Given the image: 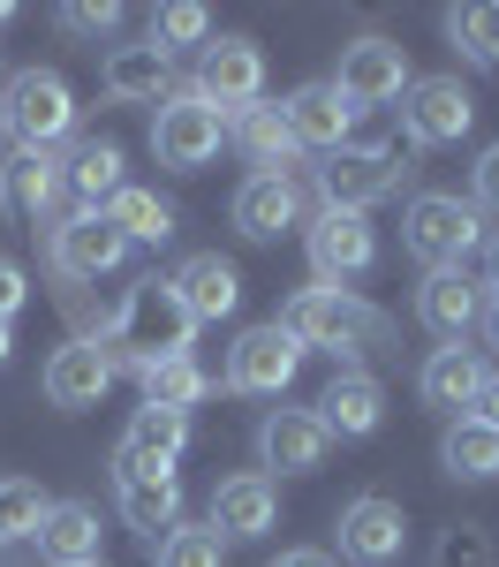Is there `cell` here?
Returning a JSON list of instances; mask_svg holds the SVG:
<instances>
[{
	"label": "cell",
	"mask_w": 499,
	"mask_h": 567,
	"mask_svg": "<svg viewBox=\"0 0 499 567\" xmlns=\"http://www.w3.org/2000/svg\"><path fill=\"white\" fill-rule=\"evenodd\" d=\"M189 333H197V318L181 310V296H175V280H136L129 296H122V310H114V326L98 333V349L114 355V371L122 363H159V355H189Z\"/></svg>",
	"instance_id": "6da1fadb"
},
{
	"label": "cell",
	"mask_w": 499,
	"mask_h": 567,
	"mask_svg": "<svg viewBox=\"0 0 499 567\" xmlns=\"http://www.w3.org/2000/svg\"><path fill=\"white\" fill-rule=\"evenodd\" d=\"M402 250L424 265V272H461V265L485 250V213H477L469 197L432 189V197H416L402 213Z\"/></svg>",
	"instance_id": "7a4b0ae2"
},
{
	"label": "cell",
	"mask_w": 499,
	"mask_h": 567,
	"mask_svg": "<svg viewBox=\"0 0 499 567\" xmlns=\"http://www.w3.org/2000/svg\"><path fill=\"white\" fill-rule=\"evenodd\" d=\"M295 349H363V341H378V310H363L349 288H295L280 318H272Z\"/></svg>",
	"instance_id": "3957f363"
},
{
	"label": "cell",
	"mask_w": 499,
	"mask_h": 567,
	"mask_svg": "<svg viewBox=\"0 0 499 567\" xmlns=\"http://www.w3.org/2000/svg\"><path fill=\"white\" fill-rule=\"evenodd\" d=\"M0 122L15 136V152H53L69 136V122H76V91L61 84L53 69H23L0 91Z\"/></svg>",
	"instance_id": "277c9868"
},
{
	"label": "cell",
	"mask_w": 499,
	"mask_h": 567,
	"mask_svg": "<svg viewBox=\"0 0 499 567\" xmlns=\"http://www.w3.org/2000/svg\"><path fill=\"white\" fill-rule=\"evenodd\" d=\"M220 144H227L220 106H205L197 84H167V106H159V122H152V152H159V167L197 175V167L220 159Z\"/></svg>",
	"instance_id": "5b68a950"
},
{
	"label": "cell",
	"mask_w": 499,
	"mask_h": 567,
	"mask_svg": "<svg viewBox=\"0 0 499 567\" xmlns=\"http://www.w3.org/2000/svg\"><path fill=\"white\" fill-rule=\"evenodd\" d=\"M402 144H341L318 167V189H325V213H371L378 197L402 189Z\"/></svg>",
	"instance_id": "8992f818"
},
{
	"label": "cell",
	"mask_w": 499,
	"mask_h": 567,
	"mask_svg": "<svg viewBox=\"0 0 499 567\" xmlns=\"http://www.w3.org/2000/svg\"><path fill=\"white\" fill-rule=\"evenodd\" d=\"M477 122V99L461 76H408L402 91V130L408 144H461Z\"/></svg>",
	"instance_id": "52a82bcc"
},
{
	"label": "cell",
	"mask_w": 499,
	"mask_h": 567,
	"mask_svg": "<svg viewBox=\"0 0 499 567\" xmlns=\"http://www.w3.org/2000/svg\"><path fill=\"white\" fill-rule=\"evenodd\" d=\"M333 537H341V560L386 567V560H402V545H408V515H402V499L363 492V499H349V507H341Z\"/></svg>",
	"instance_id": "ba28073f"
},
{
	"label": "cell",
	"mask_w": 499,
	"mask_h": 567,
	"mask_svg": "<svg viewBox=\"0 0 499 567\" xmlns=\"http://www.w3.org/2000/svg\"><path fill=\"white\" fill-rule=\"evenodd\" d=\"M303 243H311L318 288H341V280L371 272V258H378V235H371V219H363V213H318L311 227H303Z\"/></svg>",
	"instance_id": "9c48e42d"
},
{
	"label": "cell",
	"mask_w": 499,
	"mask_h": 567,
	"mask_svg": "<svg viewBox=\"0 0 499 567\" xmlns=\"http://www.w3.org/2000/svg\"><path fill=\"white\" fill-rule=\"evenodd\" d=\"M333 91H341L349 106H386V99H402L408 91V45H394V39L341 45V76H333Z\"/></svg>",
	"instance_id": "30bf717a"
},
{
	"label": "cell",
	"mask_w": 499,
	"mask_h": 567,
	"mask_svg": "<svg viewBox=\"0 0 499 567\" xmlns=\"http://www.w3.org/2000/svg\"><path fill=\"white\" fill-rule=\"evenodd\" d=\"M266 91V53L250 39H205V61H197V99L205 106H258Z\"/></svg>",
	"instance_id": "8fae6325"
},
{
	"label": "cell",
	"mask_w": 499,
	"mask_h": 567,
	"mask_svg": "<svg viewBox=\"0 0 499 567\" xmlns=\"http://www.w3.org/2000/svg\"><path fill=\"white\" fill-rule=\"evenodd\" d=\"M303 371V349L280 333V326H250L235 349H227V386L235 393H288Z\"/></svg>",
	"instance_id": "7c38bea8"
},
{
	"label": "cell",
	"mask_w": 499,
	"mask_h": 567,
	"mask_svg": "<svg viewBox=\"0 0 499 567\" xmlns=\"http://www.w3.org/2000/svg\"><path fill=\"white\" fill-rule=\"evenodd\" d=\"M114 484H122V515H129V529L167 537V529L181 523V484H175V470H152V462L114 454Z\"/></svg>",
	"instance_id": "4fadbf2b"
},
{
	"label": "cell",
	"mask_w": 499,
	"mask_h": 567,
	"mask_svg": "<svg viewBox=\"0 0 499 567\" xmlns=\"http://www.w3.org/2000/svg\"><path fill=\"white\" fill-rule=\"evenodd\" d=\"M122 258H129V243H122V227L106 213H76V219L53 227V265L69 280H98V272H114Z\"/></svg>",
	"instance_id": "5bb4252c"
},
{
	"label": "cell",
	"mask_w": 499,
	"mask_h": 567,
	"mask_svg": "<svg viewBox=\"0 0 499 567\" xmlns=\"http://www.w3.org/2000/svg\"><path fill=\"white\" fill-rule=\"evenodd\" d=\"M258 454L280 477H311L318 462L333 454V439H325V424H318L311 409H272L266 424H258Z\"/></svg>",
	"instance_id": "9a60e30c"
},
{
	"label": "cell",
	"mask_w": 499,
	"mask_h": 567,
	"mask_svg": "<svg viewBox=\"0 0 499 567\" xmlns=\"http://www.w3.org/2000/svg\"><path fill=\"white\" fill-rule=\"evenodd\" d=\"M280 114H288V136H295L303 152H325V159L356 136V106H349L333 84H303L288 106H280Z\"/></svg>",
	"instance_id": "2e32d148"
},
{
	"label": "cell",
	"mask_w": 499,
	"mask_h": 567,
	"mask_svg": "<svg viewBox=\"0 0 499 567\" xmlns=\"http://www.w3.org/2000/svg\"><path fill=\"white\" fill-rule=\"evenodd\" d=\"M61 159L53 152H8V167H0V213L23 219V227H39L53 205H61Z\"/></svg>",
	"instance_id": "e0dca14e"
},
{
	"label": "cell",
	"mask_w": 499,
	"mask_h": 567,
	"mask_svg": "<svg viewBox=\"0 0 499 567\" xmlns=\"http://www.w3.org/2000/svg\"><path fill=\"white\" fill-rule=\"evenodd\" d=\"M311 416L325 424V439H371V432H378V416H386V393H378L371 371H333Z\"/></svg>",
	"instance_id": "ac0fdd59"
},
{
	"label": "cell",
	"mask_w": 499,
	"mask_h": 567,
	"mask_svg": "<svg viewBox=\"0 0 499 567\" xmlns=\"http://www.w3.org/2000/svg\"><path fill=\"white\" fill-rule=\"evenodd\" d=\"M212 529L220 537H266L280 529V484L266 470H242V477H227L212 492Z\"/></svg>",
	"instance_id": "d6986e66"
},
{
	"label": "cell",
	"mask_w": 499,
	"mask_h": 567,
	"mask_svg": "<svg viewBox=\"0 0 499 567\" xmlns=\"http://www.w3.org/2000/svg\"><path fill=\"white\" fill-rule=\"evenodd\" d=\"M295 219H303V189H295V175H250L242 189H235V227H242L250 243H280Z\"/></svg>",
	"instance_id": "ffe728a7"
},
{
	"label": "cell",
	"mask_w": 499,
	"mask_h": 567,
	"mask_svg": "<svg viewBox=\"0 0 499 567\" xmlns=\"http://www.w3.org/2000/svg\"><path fill=\"white\" fill-rule=\"evenodd\" d=\"M106 386H114V355L98 349V341H69L45 363V401L53 409H98Z\"/></svg>",
	"instance_id": "44dd1931"
},
{
	"label": "cell",
	"mask_w": 499,
	"mask_h": 567,
	"mask_svg": "<svg viewBox=\"0 0 499 567\" xmlns=\"http://www.w3.org/2000/svg\"><path fill=\"white\" fill-rule=\"evenodd\" d=\"M485 379H492V371H485V355L454 341V349H432V355H424L416 393H424L432 409H447V416H469V409H477V393H485Z\"/></svg>",
	"instance_id": "7402d4cb"
},
{
	"label": "cell",
	"mask_w": 499,
	"mask_h": 567,
	"mask_svg": "<svg viewBox=\"0 0 499 567\" xmlns=\"http://www.w3.org/2000/svg\"><path fill=\"white\" fill-rule=\"evenodd\" d=\"M416 318L454 349V341H469V326L485 318V288H477L469 272H424V288H416Z\"/></svg>",
	"instance_id": "603a6c76"
},
{
	"label": "cell",
	"mask_w": 499,
	"mask_h": 567,
	"mask_svg": "<svg viewBox=\"0 0 499 567\" xmlns=\"http://www.w3.org/2000/svg\"><path fill=\"white\" fill-rule=\"evenodd\" d=\"M31 537H39L45 567H98V507H84V499H53Z\"/></svg>",
	"instance_id": "cb8c5ba5"
},
{
	"label": "cell",
	"mask_w": 499,
	"mask_h": 567,
	"mask_svg": "<svg viewBox=\"0 0 499 567\" xmlns=\"http://www.w3.org/2000/svg\"><path fill=\"white\" fill-rule=\"evenodd\" d=\"M227 144H235L258 175H288V167H295V152H303V144L288 136V114L266 106V99H258V106H242V114L227 122Z\"/></svg>",
	"instance_id": "d4e9b609"
},
{
	"label": "cell",
	"mask_w": 499,
	"mask_h": 567,
	"mask_svg": "<svg viewBox=\"0 0 499 567\" xmlns=\"http://www.w3.org/2000/svg\"><path fill=\"white\" fill-rule=\"evenodd\" d=\"M175 296H181V310L205 326V318H227V310L242 303V272H235L220 250H197V258H181Z\"/></svg>",
	"instance_id": "484cf974"
},
{
	"label": "cell",
	"mask_w": 499,
	"mask_h": 567,
	"mask_svg": "<svg viewBox=\"0 0 499 567\" xmlns=\"http://www.w3.org/2000/svg\"><path fill=\"white\" fill-rule=\"evenodd\" d=\"M98 84L114 106H152V99H167V53L144 39V45H114L106 53V69H98Z\"/></svg>",
	"instance_id": "4316f807"
},
{
	"label": "cell",
	"mask_w": 499,
	"mask_h": 567,
	"mask_svg": "<svg viewBox=\"0 0 499 567\" xmlns=\"http://www.w3.org/2000/svg\"><path fill=\"white\" fill-rule=\"evenodd\" d=\"M439 470L461 484H492L499 477V432L485 416H454L447 432H439Z\"/></svg>",
	"instance_id": "83f0119b"
},
{
	"label": "cell",
	"mask_w": 499,
	"mask_h": 567,
	"mask_svg": "<svg viewBox=\"0 0 499 567\" xmlns=\"http://www.w3.org/2000/svg\"><path fill=\"white\" fill-rule=\"evenodd\" d=\"M181 446H189V416L181 409H136L129 439H122V454L129 462H152V470H175Z\"/></svg>",
	"instance_id": "f1b7e54d"
},
{
	"label": "cell",
	"mask_w": 499,
	"mask_h": 567,
	"mask_svg": "<svg viewBox=\"0 0 499 567\" xmlns=\"http://www.w3.org/2000/svg\"><path fill=\"white\" fill-rule=\"evenodd\" d=\"M136 386H144V409H181V416H189V409L212 393V379H205L189 355H159V363L136 371Z\"/></svg>",
	"instance_id": "f546056e"
},
{
	"label": "cell",
	"mask_w": 499,
	"mask_h": 567,
	"mask_svg": "<svg viewBox=\"0 0 499 567\" xmlns=\"http://www.w3.org/2000/svg\"><path fill=\"white\" fill-rule=\"evenodd\" d=\"M61 175H69V189H76V197H84V213H98V197L114 205V197H122V144L91 136L84 152H76V159L61 167Z\"/></svg>",
	"instance_id": "4dcf8cb0"
},
{
	"label": "cell",
	"mask_w": 499,
	"mask_h": 567,
	"mask_svg": "<svg viewBox=\"0 0 499 567\" xmlns=\"http://www.w3.org/2000/svg\"><path fill=\"white\" fill-rule=\"evenodd\" d=\"M106 219L122 227V243H167V235H175V205L152 197V189H129V182H122V197L106 205Z\"/></svg>",
	"instance_id": "1f68e13d"
},
{
	"label": "cell",
	"mask_w": 499,
	"mask_h": 567,
	"mask_svg": "<svg viewBox=\"0 0 499 567\" xmlns=\"http://www.w3.org/2000/svg\"><path fill=\"white\" fill-rule=\"evenodd\" d=\"M152 567H227V537L212 523H175L152 545Z\"/></svg>",
	"instance_id": "d6a6232c"
},
{
	"label": "cell",
	"mask_w": 499,
	"mask_h": 567,
	"mask_svg": "<svg viewBox=\"0 0 499 567\" xmlns=\"http://www.w3.org/2000/svg\"><path fill=\"white\" fill-rule=\"evenodd\" d=\"M53 507L31 477H0V545H15V537H31L39 529V515Z\"/></svg>",
	"instance_id": "836d02e7"
},
{
	"label": "cell",
	"mask_w": 499,
	"mask_h": 567,
	"mask_svg": "<svg viewBox=\"0 0 499 567\" xmlns=\"http://www.w3.org/2000/svg\"><path fill=\"white\" fill-rule=\"evenodd\" d=\"M205 39H212V16H205L197 0H167V8L152 16V45H159L167 61H175V45H205Z\"/></svg>",
	"instance_id": "e575fe53"
},
{
	"label": "cell",
	"mask_w": 499,
	"mask_h": 567,
	"mask_svg": "<svg viewBox=\"0 0 499 567\" xmlns=\"http://www.w3.org/2000/svg\"><path fill=\"white\" fill-rule=\"evenodd\" d=\"M454 45L469 53V61H485V69H499V8H454L447 16Z\"/></svg>",
	"instance_id": "d590c367"
},
{
	"label": "cell",
	"mask_w": 499,
	"mask_h": 567,
	"mask_svg": "<svg viewBox=\"0 0 499 567\" xmlns=\"http://www.w3.org/2000/svg\"><path fill=\"white\" fill-rule=\"evenodd\" d=\"M432 567H492V529L485 523H454L447 537H439Z\"/></svg>",
	"instance_id": "8d00e7d4"
},
{
	"label": "cell",
	"mask_w": 499,
	"mask_h": 567,
	"mask_svg": "<svg viewBox=\"0 0 499 567\" xmlns=\"http://www.w3.org/2000/svg\"><path fill=\"white\" fill-rule=\"evenodd\" d=\"M61 23H69V31H84V39H106V31L122 23V8H114V0H69V8H61Z\"/></svg>",
	"instance_id": "74e56055"
},
{
	"label": "cell",
	"mask_w": 499,
	"mask_h": 567,
	"mask_svg": "<svg viewBox=\"0 0 499 567\" xmlns=\"http://www.w3.org/2000/svg\"><path fill=\"white\" fill-rule=\"evenodd\" d=\"M469 189H477V197H469L477 213H485V205L499 213V144H485V152H477V167H469Z\"/></svg>",
	"instance_id": "f35d334b"
},
{
	"label": "cell",
	"mask_w": 499,
	"mask_h": 567,
	"mask_svg": "<svg viewBox=\"0 0 499 567\" xmlns=\"http://www.w3.org/2000/svg\"><path fill=\"white\" fill-rule=\"evenodd\" d=\"M23 303H31V280H23V265L0 258V326H8V318H15Z\"/></svg>",
	"instance_id": "ab89813d"
},
{
	"label": "cell",
	"mask_w": 499,
	"mask_h": 567,
	"mask_svg": "<svg viewBox=\"0 0 499 567\" xmlns=\"http://www.w3.org/2000/svg\"><path fill=\"white\" fill-rule=\"evenodd\" d=\"M469 416H485V424L499 432V379H485V393H477V409H469Z\"/></svg>",
	"instance_id": "60d3db41"
},
{
	"label": "cell",
	"mask_w": 499,
	"mask_h": 567,
	"mask_svg": "<svg viewBox=\"0 0 499 567\" xmlns=\"http://www.w3.org/2000/svg\"><path fill=\"white\" fill-rule=\"evenodd\" d=\"M272 567H333V560H325V553H280Z\"/></svg>",
	"instance_id": "b9f144b4"
},
{
	"label": "cell",
	"mask_w": 499,
	"mask_h": 567,
	"mask_svg": "<svg viewBox=\"0 0 499 567\" xmlns=\"http://www.w3.org/2000/svg\"><path fill=\"white\" fill-rule=\"evenodd\" d=\"M477 326H485V341H492V349H499V296H492V303H485V318H477Z\"/></svg>",
	"instance_id": "7bdbcfd3"
},
{
	"label": "cell",
	"mask_w": 499,
	"mask_h": 567,
	"mask_svg": "<svg viewBox=\"0 0 499 567\" xmlns=\"http://www.w3.org/2000/svg\"><path fill=\"white\" fill-rule=\"evenodd\" d=\"M485 272H492V288H499V235L485 243Z\"/></svg>",
	"instance_id": "ee69618b"
},
{
	"label": "cell",
	"mask_w": 499,
	"mask_h": 567,
	"mask_svg": "<svg viewBox=\"0 0 499 567\" xmlns=\"http://www.w3.org/2000/svg\"><path fill=\"white\" fill-rule=\"evenodd\" d=\"M8 349H15V333H8V326H0V363H8Z\"/></svg>",
	"instance_id": "f6af8a7d"
},
{
	"label": "cell",
	"mask_w": 499,
	"mask_h": 567,
	"mask_svg": "<svg viewBox=\"0 0 499 567\" xmlns=\"http://www.w3.org/2000/svg\"><path fill=\"white\" fill-rule=\"evenodd\" d=\"M8 23H15V8H8V0H0V31H8Z\"/></svg>",
	"instance_id": "bcb514c9"
},
{
	"label": "cell",
	"mask_w": 499,
	"mask_h": 567,
	"mask_svg": "<svg viewBox=\"0 0 499 567\" xmlns=\"http://www.w3.org/2000/svg\"><path fill=\"white\" fill-rule=\"evenodd\" d=\"M0 136H8V122H0Z\"/></svg>",
	"instance_id": "7dc6e473"
}]
</instances>
